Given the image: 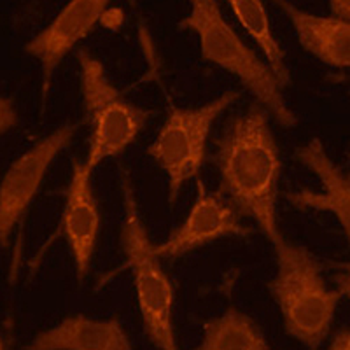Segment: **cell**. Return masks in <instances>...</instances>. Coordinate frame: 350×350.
Listing matches in <instances>:
<instances>
[{
	"label": "cell",
	"instance_id": "obj_1",
	"mask_svg": "<svg viewBox=\"0 0 350 350\" xmlns=\"http://www.w3.org/2000/svg\"><path fill=\"white\" fill-rule=\"evenodd\" d=\"M221 195L233 211L252 217L273 245L284 242L277 226V184L280 152L268 124L267 111L252 104L231 118L217 142Z\"/></svg>",
	"mask_w": 350,
	"mask_h": 350
},
{
	"label": "cell",
	"instance_id": "obj_2",
	"mask_svg": "<svg viewBox=\"0 0 350 350\" xmlns=\"http://www.w3.org/2000/svg\"><path fill=\"white\" fill-rule=\"evenodd\" d=\"M279 273L268 284L282 312L284 329L293 338L317 349L329 333L342 291L327 289L317 258L305 247L284 240L275 245Z\"/></svg>",
	"mask_w": 350,
	"mask_h": 350
},
{
	"label": "cell",
	"instance_id": "obj_3",
	"mask_svg": "<svg viewBox=\"0 0 350 350\" xmlns=\"http://www.w3.org/2000/svg\"><path fill=\"white\" fill-rule=\"evenodd\" d=\"M191 5V12L180 20L179 27L196 32L203 58L235 74L247 90L254 93L259 102L273 112L275 120L282 126H295L296 116L284 102L275 76L226 23L217 2L193 0Z\"/></svg>",
	"mask_w": 350,
	"mask_h": 350
},
{
	"label": "cell",
	"instance_id": "obj_4",
	"mask_svg": "<svg viewBox=\"0 0 350 350\" xmlns=\"http://www.w3.org/2000/svg\"><path fill=\"white\" fill-rule=\"evenodd\" d=\"M123 193L126 217L121 228V245L135 275L137 299H139L146 334L158 349H179V345L175 343L174 326H172L174 287L156 261L152 243L149 242L146 230L140 223L135 196L126 174L123 175Z\"/></svg>",
	"mask_w": 350,
	"mask_h": 350
},
{
	"label": "cell",
	"instance_id": "obj_5",
	"mask_svg": "<svg viewBox=\"0 0 350 350\" xmlns=\"http://www.w3.org/2000/svg\"><path fill=\"white\" fill-rule=\"evenodd\" d=\"M79 62L84 109L93 124L92 146L84 167L92 172L102 159L121 154L137 139L152 112L124 102L105 77L104 65L92 55L79 51Z\"/></svg>",
	"mask_w": 350,
	"mask_h": 350
},
{
	"label": "cell",
	"instance_id": "obj_6",
	"mask_svg": "<svg viewBox=\"0 0 350 350\" xmlns=\"http://www.w3.org/2000/svg\"><path fill=\"white\" fill-rule=\"evenodd\" d=\"M240 92H226L223 96L198 109L172 107L148 154L168 174V200L174 205L186 180L196 177L205 159L207 137L212 123Z\"/></svg>",
	"mask_w": 350,
	"mask_h": 350
},
{
	"label": "cell",
	"instance_id": "obj_7",
	"mask_svg": "<svg viewBox=\"0 0 350 350\" xmlns=\"http://www.w3.org/2000/svg\"><path fill=\"white\" fill-rule=\"evenodd\" d=\"M77 126H64L40 140L36 148L25 152L5 172L0 186V239L8 247L12 228L27 212L28 205L39 191L44 174L55 156L70 142Z\"/></svg>",
	"mask_w": 350,
	"mask_h": 350
},
{
	"label": "cell",
	"instance_id": "obj_8",
	"mask_svg": "<svg viewBox=\"0 0 350 350\" xmlns=\"http://www.w3.org/2000/svg\"><path fill=\"white\" fill-rule=\"evenodd\" d=\"M198 196L179 230L163 245H152L156 258H177L202 245L228 235H251V228L239 223L237 212L223 200V195H208L202 180L196 183Z\"/></svg>",
	"mask_w": 350,
	"mask_h": 350
},
{
	"label": "cell",
	"instance_id": "obj_9",
	"mask_svg": "<svg viewBox=\"0 0 350 350\" xmlns=\"http://www.w3.org/2000/svg\"><path fill=\"white\" fill-rule=\"evenodd\" d=\"M105 9H107L105 0H74L67 8H64V11L48 28H44L39 36L33 37L25 46V51L36 56L42 65V107L46 105V96L55 67L74 48L77 40L83 39L88 32H92Z\"/></svg>",
	"mask_w": 350,
	"mask_h": 350
},
{
	"label": "cell",
	"instance_id": "obj_10",
	"mask_svg": "<svg viewBox=\"0 0 350 350\" xmlns=\"http://www.w3.org/2000/svg\"><path fill=\"white\" fill-rule=\"evenodd\" d=\"M90 174L92 172H88L84 165L74 161L64 211V233L70 245L79 280L86 277L100 231L98 205L92 191Z\"/></svg>",
	"mask_w": 350,
	"mask_h": 350
},
{
	"label": "cell",
	"instance_id": "obj_11",
	"mask_svg": "<svg viewBox=\"0 0 350 350\" xmlns=\"http://www.w3.org/2000/svg\"><path fill=\"white\" fill-rule=\"evenodd\" d=\"M296 158L305 167L321 177L324 186V193H312L308 189L299 193H289L287 198L296 207H312L319 211H329L340 219L343 224L345 235H350V183L349 177L340 170L329 159L319 139H312L310 142L296 149Z\"/></svg>",
	"mask_w": 350,
	"mask_h": 350
},
{
	"label": "cell",
	"instance_id": "obj_12",
	"mask_svg": "<svg viewBox=\"0 0 350 350\" xmlns=\"http://www.w3.org/2000/svg\"><path fill=\"white\" fill-rule=\"evenodd\" d=\"M28 350H130L131 343L118 319L92 321L86 315H72L58 326L42 331Z\"/></svg>",
	"mask_w": 350,
	"mask_h": 350
},
{
	"label": "cell",
	"instance_id": "obj_13",
	"mask_svg": "<svg viewBox=\"0 0 350 350\" xmlns=\"http://www.w3.org/2000/svg\"><path fill=\"white\" fill-rule=\"evenodd\" d=\"M293 21L298 40L308 53L331 67L350 65V25L333 18L314 16L289 2H277Z\"/></svg>",
	"mask_w": 350,
	"mask_h": 350
},
{
	"label": "cell",
	"instance_id": "obj_14",
	"mask_svg": "<svg viewBox=\"0 0 350 350\" xmlns=\"http://www.w3.org/2000/svg\"><path fill=\"white\" fill-rule=\"evenodd\" d=\"M200 350H268L270 345L249 315L228 308L221 317L211 319L203 326Z\"/></svg>",
	"mask_w": 350,
	"mask_h": 350
},
{
	"label": "cell",
	"instance_id": "obj_15",
	"mask_svg": "<svg viewBox=\"0 0 350 350\" xmlns=\"http://www.w3.org/2000/svg\"><path fill=\"white\" fill-rule=\"evenodd\" d=\"M230 8L235 12L245 32L256 40L261 51L270 62V70L279 86H289L291 74L286 64V55L271 33L267 9L259 0H230Z\"/></svg>",
	"mask_w": 350,
	"mask_h": 350
},
{
	"label": "cell",
	"instance_id": "obj_16",
	"mask_svg": "<svg viewBox=\"0 0 350 350\" xmlns=\"http://www.w3.org/2000/svg\"><path fill=\"white\" fill-rule=\"evenodd\" d=\"M98 23L111 28V30H118L123 25V11L121 9H105Z\"/></svg>",
	"mask_w": 350,
	"mask_h": 350
},
{
	"label": "cell",
	"instance_id": "obj_17",
	"mask_svg": "<svg viewBox=\"0 0 350 350\" xmlns=\"http://www.w3.org/2000/svg\"><path fill=\"white\" fill-rule=\"evenodd\" d=\"M329 8H331V12H333V20L345 21V23H349L350 4L347 2V0H331Z\"/></svg>",
	"mask_w": 350,
	"mask_h": 350
},
{
	"label": "cell",
	"instance_id": "obj_18",
	"mask_svg": "<svg viewBox=\"0 0 350 350\" xmlns=\"http://www.w3.org/2000/svg\"><path fill=\"white\" fill-rule=\"evenodd\" d=\"M350 347V333L349 329H340L334 334L329 343V349L333 350H349Z\"/></svg>",
	"mask_w": 350,
	"mask_h": 350
}]
</instances>
